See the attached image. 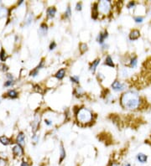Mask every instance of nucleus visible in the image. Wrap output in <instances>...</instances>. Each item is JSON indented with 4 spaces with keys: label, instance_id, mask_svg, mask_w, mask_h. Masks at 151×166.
<instances>
[{
    "label": "nucleus",
    "instance_id": "obj_1",
    "mask_svg": "<svg viewBox=\"0 0 151 166\" xmlns=\"http://www.w3.org/2000/svg\"><path fill=\"white\" fill-rule=\"evenodd\" d=\"M140 103H141V100L137 92L132 91L126 92L121 97V104L127 109L134 110L139 107Z\"/></svg>",
    "mask_w": 151,
    "mask_h": 166
},
{
    "label": "nucleus",
    "instance_id": "obj_2",
    "mask_svg": "<svg viewBox=\"0 0 151 166\" xmlns=\"http://www.w3.org/2000/svg\"><path fill=\"white\" fill-rule=\"evenodd\" d=\"M76 116H77V120L82 123H89L92 121V114L90 111L87 108H82L79 109L78 112H76Z\"/></svg>",
    "mask_w": 151,
    "mask_h": 166
},
{
    "label": "nucleus",
    "instance_id": "obj_3",
    "mask_svg": "<svg viewBox=\"0 0 151 166\" xmlns=\"http://www.w3.org/2000/svg\"><path fill=\"white\" fill-rule=\"evenodd\" d=\"M111 9L109 1H101L98 3V11L102 13H108Z\"/></svg>",
    "mask_w": 151,
    "mask_h": 166
},
{
    "label": "nucleus",
    "instance_id": "obj_4",
    "mask_svg": "<svg viewBox=\"0 0 151 166\" xmlns=\"http://www.w3.org/2000/svg\"><path fill=\"white\" fill-rule=\"evenodd\" d=\"M125 87V83H122L121 81H115L112 84V88H113L114 91H117V92H120V91L124 90Z\"/></svg>",
    "mask_w": 151,
    "mask_h": 166
},
{
    "label": "nucleus",
    "instance_id": "obj_5",
    "mask_svg": "<svg viewBox=\"0 0 151 166\" xmlns=\"http://www.w3.org/2000/svg\"><path fill=\"white\" fill-rule=\"evenodd\" d=\"M12 152L13 155L16 156V157H19V156L23 155V154H24V150H23V148H22V147L19 144L15 145L14 147L13 148Z\"/></svg>",
    "mask_w": 151,
    "mask_h": 166
},
{
    "label": "nucleus",
    "instance_id": "obj_6",
    "mask_svg": "<svg viewBox=\"0 0 151 166\" xmlns=\"http://www.w3.org/2000/svg\"><path fill=\"white\" fill-rule=\"evenodd\" d=\"M136 160L138 161V163H141V164H145L147 163V160H148V156L146 154H143V153H139L136 155Z\"/></svg>",
    "mask_w": 151,
    "mask_h": 166
},
{
    "label": "nucleus",
    "instance_id": "obj_7",
    "mask_svg": "<svg viewBox=\"0 0 151 166\" xmlns=\"http://www.w3.org/2000/svg\"><path fill=\"white\" fill-rule=\"evenodd\" d=\"M66 150H65V148H64V146H63L62 143H61V145H60V160H59V163L60 164H61L63 162V160L66 159Z\"/></svg>",
    "mask_w": 151,
    "mask_h": 166
},
{
    "label": "nucleus",
    "instance_id": "obj_8",
    "mask_svg": "<svg viewBox=\"0 0 151 166\" xmlns=\"http://www.w3.org/2000/svg\"><path fill=\"white\" fill-rule=\"evenodd\" d=\"M107 36H108L107 31L105 30L104 31V33H100V34H99V35L97 38V40L98 43L102 44L103 43V41H104V40H105L106 38H107Z\"/></svg>",
    "mask_w": 151,
    "mask_h": 166
},
{
    "label": "nucleus",
    "instance_id": "obj_9",
    "mask_svg": "<svg viewBox=\"0 0 151 166\" xmlns=\"http://www.w3.org/2000/svg\"><path fill=\"white\" fill-rule=\"evenodd\" d=\"M140 36V33L138 30H133V31H131L130 35H129V39L131 40H137L138 37Z\"/></svg>",
    "mask_w": 151,
    "mask_h": 166
},
{
    "label": "nucleus",
    "instance_id": "obj_10",
    "mask_svg": "<svg viewBox=\"0 0 151 166\" xmlns=\"http://www.w3.org/2000/svg\"><path fill=\"white\" fill-rule=\"evenodd\" d=\"M47 17L49 18H52L55 17V14L56 13V9L55 7H51V8H49L47 9Z\"/></svg>",
    "mask_w": 151,
    "mask_h": 166
},
{
    "label": "nucleus",
    "instance_id": "obj_11",
    "mask_svg": "<svg viewBox=\"0 0 151 166\" xmlns=\"http://www.w3.org/2000/svg\"><path fill=\"white\" fill-rule=\"evenodd\" d=\"M97 14H98V4H93V8H92V18H97Z\"/></svg>",
    "mask_w": 151,
    "mask_h": 166
},
{
    "label": "nucleus",
    "instance_id": "obj_12",
    "mask_svg": "<svg viewBox=\"0 0 151 166\" xmlns=\"http://www.w3.org/2000/svg\"><path fill=\"white\" fill-rule=\"evenodd\" d=\"M65 75H66V70L64 68H62V69H61V70H59L57 71L56 74V77L59 80H61V79H63V77L65 76Z\"/></svg>",
    "mask_w": 151,
    "mask_h": 166
},
{
    "label": "nucleus",
    "instance_id": "obj_13",
    "mask_svg": "<svg viewBox=\"0 0 151 166\" xmlns=\"http://www.w3.org/2000/svg\"><path fill=\"white\" fill-rule=\"evenodd\" d=\"M47 30H48V28H47V25L45 24H42L40 25V28L39 30V33L41 35H44L46 33H47Z\"/></svg>",
    "mask_w": 151,
    "mask_h": 166
},
{
    "label": "nucleus",
    "instance_id": "obj_14",
    "mask_svg": "<svg viewBox=\"0 0 151 166\" xmlns=\"http://www.w3.org/2000/svg\"><path fill=\"white\" fill-rule=\"evenodd\" d=\"M100 63V59H97L96 61L92 63V65H91V66H90V70L94 73L95 71H96V69L97 67V66H98V64Z\"/></svg>",
    "mask_w": 151,
    "mask_h": 166
},
{
    "label": "nucleus",
    "instance_id": "obj_15",
    "mask_svg": "<svg viewBox=\"0 0 151 166\" xmlns=\"http://www.w3.org/2000/svg\"><path fill=\"white\" fill-rule=\"evenodd\" d=\"M106 66H110V67H114V63L113 62V60H112V58L108 55L107 56V58H106V60H105V63H104Z\"/></svg>",
    "mask_w": 151,
    "mask_h": 166
},
{
    "label": "nucleus",
    "instance_id": "obj_16",
    "mask_svg": "<svg viewBox=\"0 0 151 166\" xmlns=\"http://www.w3.org/2000/svg\"><path fill=\"white\" fill-rule=\"evenodd\" d=\"M17 142L19 143V144H24L25 143V135L23 133H19V135L17 137Z\"/></svg>",
    "mask_w": 151,
    "mask_h": 166
},
{
    "label": "nucleus",
    "instance_id": "obj_17",
    "mask_svg": "<svg viewBox=\"0 0 151 166\" xmlns=\"http://www.w3.org/2000/svg\"><path fill=\"white\" fill-rule=\"evenodd\" d=\"M0 142L4 145H8V144L10 143V140L7 137H5V136H1L0 137Z\"/></svg>",
    "mask_w": 151,
    "mask_h": 166
},
{
    "label": "nucleus",
    "instance_id": "obj_18",
    "mask_svg": "<svg viewBox=\"0 0 151 166\" xmlns=\"http://www.w3.org/2000/svg\"><path fill=\"white\" fill-rule=\"evenodd\" d=\"M8 96L11 98H16L18 97V93L15 90H10L9 92H8Z\"/></svg>",
    "mask_w": 151,
    "mask_h": 166
},
{
    "label": "nucleus",
    "instance_id": "obj_19",
    "mask_svg": "<svg viewBox=\"0 0 151 166\" xmlns=\"http://www.w3.org/2000/svg\"><path fill=\"white\" fill-rule=\"evenodd\" d=\"M7 58V54L6 52H5V50L3 49L1 50V52H0V60L2 61H4L5 60H6Z\"/></svg>",
    "mask_w": 151,
    "mask_h": 166
},
{
    "label": "nucleus",
    "instance_id": "obj_20",
    "mask_svg": "<svg viewBox=\"0 0 151 166\" xmlns=\"http://www.w3.org/2000/svg\"><path fill=\"white\" fill-rule=\"evenodd\" d=\"M137 57L136 56H133L132 59H131V61H130V66L132 68L135 67L136 66H137Z\"/></svg>",
    "mask_w": 151,
    "mask_h": 166
},
{
    "label": "nucleus",
    "instance_id": "obj_21",
    "mask_svg": "<svg viewBox=\"0 0 151 166\" xmlns=\"http://www.w3.org/2000/svg\"><path fill=\"white\" fill-rule=\"evenodd\" d=\"M32 22V14L30 13H28L26 18H25V24L26 25H30Z\"/></svg>",
    "mask_w": 151,
    "mask_h": 166
},
{
    "label": "nucleus",
    "instance_id": "obj_22",
    "mask_svg": "<svg viewBox=\"0 0 151 166\" xmlns=\"http://www.w3.org/2000/svg\"><path fill=\"white\" fill-rule=\"evenodd\" d=\"M143 20H144V18H143V17H140V16L134 17V21H135L136 23H138V24L142 23V22H143Z\"/></svg>",
    "mask_w": 151,
    "mask_h": 166
},
{
    "label": "nucleus",
    "instance_id": "obj_23",
    "mask_svg": "<svg viewBox=\"0 0 151 166\" xmlns=\"http://www.w3.org/2000/svg\"><path fill=\"white\" fill-rule=\"evenodd\" d=\"M71 81L72 82H75V83H79V76H71Z\"/></svg>",
    "mask_w": 151,
    "mask_h": 166
},
{
    "label": "nucleus",
    "instance_id": "obj_24",
    "mask_svg": "<svg viewBox=\"0 0 151 166\" xmlns=\"http://www.w3.org/2000/svg\"><path fill=\"white\" fill-rule=\"evenodd\" d=\"M7 13V9L4 8H0V17L4 16Z\"/></svg>",
    "mask_w": 151,
    "mask_h": 166
},
{
    "label": "nucleus",
    "instance_id": "obj_25",
    "mask_svg": "<svg viewBox=\"0 0 151 166\" xmlns=\"http://www.w3.org/2000/svg\"><path fill=\"white\" fill-rule=\"evenodd\" d=\"M71 8H70V7H68L67 9H66V11L65 13V16H66V18H69L70 16H71Z\"/></svg>",
    "mask_w": 151,
    "mask_h": 166
},
{
    "label": "nucleus",
    "instance_id": "obj_26",
    "mask_svg": "<svg viewBox=\"0 0 151 166\" xmlns=\"http://www.w3.org/2000/svg\"><path fill=\"white\" fill-rule=\"evenodd\" d=\"M87 49V45L86 44H81V50H82V53L85 52Z\"/></svg>",
    "mask_w": 151,
    "mask_h": 166
},
{
    "label": "nucleus",
    "instance_id": "obj_27",
    "mask_svg": "<svg viewBox=\"0 0 151 166\" xmlns=\"http://www.w3.org/2000/svg\"><path fill=\"white\" fill-rule=\"evenodd\" d=\"M56 47V44L55 41H52V43H50V50H52V49H54Z\"/></svg>",
    "mask_w": 151,
    "mask_h": 166
},
{
    "label": "nucleus",
    "instance_id": "obj_28",
    "mask_svg": "<svg viewBox=\"0 0 151 166\" xmlns=\"http://www.w3.org/2000/svg\"><path fill=\"white\" fill-rule=\"evenodd\" d=\"M134 4H135V3L133 2V1H131V2L128 3V4L127 5V7H128V8H132L134 6Z\"/></svg>",
    "mask_w": 151,
    "mask_h": 166
},
{
    "label": "nucleus",
    "instance_id": "obj_29",
    "mask_svg": "<svg viewBox=\"0 0 151 166\" xmlns=\"http://www.w3.org/2000/svg\"><path fill=\"white\" fill-rule=\"evenodd\" d=\"M6 165V161L3 159H0V166H5Z\"/></svg>",
    "mask_w": 151,
    "mask_h": 166
},
{
    "label": "nucleus",
    "instance_id": "obj_30",
    "mask_svg": "<svg viewBox=\"0 0 151 166\" xmlns=\"http://www.w3.org/2000/svg\"><path fill=\"white\" fill-rule=\"evenodd\" d=\"M13 83V81L9 80V81H6L4 85H5V86H11Z\"/></svg>",
    "mask_w": 151,
    "mask_h": 166
},
{
    "label": "nucleus",
    "instance_id": "obj_31",
    "mask_svg": "<svg viewBox=\"0 0 151 166\" xmlns=\"http://www.w3.org/2000/svg\"><path fill=\"white\" fill-rule=\"evenodd\" d=\"M76 10H82V3H78L76 4Z\"/></svg>",
    "mask_w": 151,
    "mask_h": 166
},
{
    "label": "nucleus",
    "instance_id": "obj_32",
    "mask_svg": "<svg viewBox=\"0 0 151 166\" xmlns=\"http://www.w3.org/2000/svg\"><path fill=\"white\" fill-rule=\"evenodd\" d=\"M108 166H120V165L119 163H116V162H111Z\"/></svg>",
    "mask_w": 151,
    "mask_h": 166
},
{
    "label": "nucleus",
    "instance_id": "obj_33",
    "mask_svg": "<svg viewBox=\"0 0 151 166\" xmlns=\"http://www.w3.org/2000/svg\"><path fill=\"white\" fill-rule=\"evenodd\" d=\"M76 92L78 94H82L83 92V90L82 89V87H78V88H76Z\"/></svg>",
    "mask_w": 151,
    "mask_h": 166
},
{
    "label": "nucleus",
    "instance_id": "obj_34",
    "mask_svg": "<svg viewBox=\"0 0 151 166\" xmlns=\"http://www.w3.org/2000/svg\"><path fill=\"white\" fill-rule=\"evenodd\" d=\"M44 123H46L47 125H49V126H50V125L52 124V122L50 121V120H48V119H45V120H44Z\"/></svg>",
    "mask_w": 151,
    "mask_h": 166
},
{
    "label": "nucleus",
    "instance_id": "obj_35",
    "mask_svg": "<svg viewBox=\"0 0 151 166\" xmlns=\"http://www.w3.org/2000/svg\"><path fill=\"white\" fill-rule=\"evenodd\" d=\"M20 166H29V165H28V163L27 162H25V161H23L22 163H21V165Z\"/></svg>",
    "mask_w": 151,
    "mask_h": 166
},
{
    "label": "nucleus",
    "instance_id": "obj_36",
    "mask_svg": "<svg viewBox=\"0 0 151 166\" xmlns=\"http://www.w3.org/2000/svg\"><path fill=\"white\" fill-rule=\"evenodd\" d=\"M3 71H8V66H3Z\"/></svg>",
    "mask_w": 151,
    "mask_h": 166
},
{
    "label": "nucleus",
    "instance_id": "obj_37",
    "mask_svg": "<svg viewBox=\"0 0 151 166\" xmlns=\"http://www.w3.org/2000/svg\"><path fill=\"white\" fill-rule=\"evenodd\" d=\"M7 76H8V78H9V79H11V80H13V76L10 75V74H8L7 75Z\"/></svg>",
    "mask_w": 151,
    "mask_h": 166
},
{
    "label": "nucleus",
    "instance_id": "obj_38",
    "mask_svg": "<svg viewBox=\"0 0 151 166\" xmlns=\"http://www.w3.org/2000/svg\"><path fill=\"white\" fill-rule=\"evenodd\" d=\"M123 166H132V165H131L130 163H125Z\"/></svg>",
    "mask_w": 151,
    "mask_h": 166
}]
</instances>
